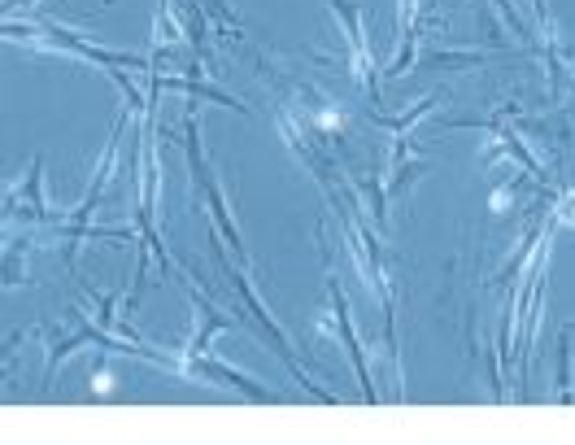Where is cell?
Instances as JSON below:
<instances>
[{
  "label": "cell",
  "instance_id": "6da1fadb",
  "mask_svg": "<svg viewBox=\"0 0 575 445\" xmlns=\"http://www.w3.org/2000/svg\"><path fill=\"white\" fill-rule=\"evenodd\" d=\"M18 5H31V0H9V9H18Z\"/></svg>",
  "mask_w": 575,
  "mask_h": 445
}]
</instances>
